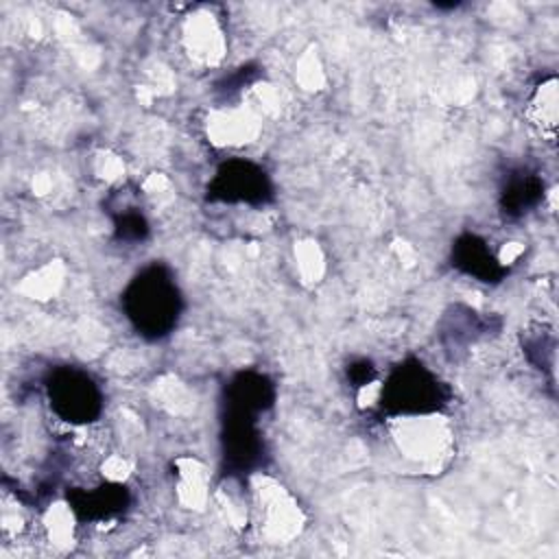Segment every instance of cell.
<instances>
[{
	"label": "cell",
	"mask_w": 559,
	"mask_h": 559,
	"mask_svg": "<svg viewBox=\"0 0 559 559\" xmlns=\"http://www.w3.org/2000/svg\"><path fill=\"white\" fill-rule=\"evenodd\" d=\"M229 413V411H227ZM253 417L229 413L225 424V437H223V452L225 461L234 472H249L260 463L262 454V441L260 432L253 426Z\"/></svg>",
	"instance_id": "5b68a950"
},
{
	"label": "cell",
	"mask_w": 559,
	"mask_h": 559,
	"mask_svg": "<svg viewBox=\"0 0 559 559\" xmlns=\"http://www.w3.org/2000/svg\"><path fill=\"white\" fill-rule=\"evenodd\" d=\"M127 489L120 485H105L94 491L72 493V507L81 518L105 520L120 513L127 507Z\"/></svg>",
	"instance_id": "ba28073f"
},
{
	"label": "cell",
	"mask_w": 559,
	"mask_h": 559,
	"mask_svg": "<svg viewBox=\"0 0 559 559\" xmlns=\"http://www.w3.org/2000/svg\"><path fill=\"white\" fill-rule=\"evenodd\" d=\"M207 197L225 203H262L271 197V183L260 166L231 159L216 170L207 186Z\"/></svg>",
	"instance_id": "277c9868"
},
{
	"label": "cell",
	"mask_w": 559,
	"mask_h": 559,
	"mask_svg": "<svg viewBox=\"0 0 559 559\" xmlns=\"http://www.w3.org/2000/svg\"><path fill=\"white\" fill-rule=\"evenodd\" d=\"M347 373H349L352 382H356V386H362V384L371 382V380H373V376H376V371H373L371 362H367V360L354 362V365L349 367V371H347Z\"/></svg>",
	"instance_id": "8fae6325"
},
{
	"label": "cell",
	"mask_w": 559,
	"mask_h": 559,
	"mask_svg": "<svg viewBox=\"0 0 559 559\" xmlns=\"http://www.w3.org/2000/svg\"><path fill=\"white\" fill-rule=\"evenodd\" d=\"M52 413L70 424L94 421L100 413V391L94 380L79 369H57L48 384Z\"/></svg>",
	"instance_id": "3957f363"
},
{
	"label": "cell",
	"mask_w": 559,
	"mask_h": 559,
	"mask_svg": "<svg viewBox=\"0 0 559 559\" xmlns=\"http://www.w3.org/2000/svg\"><path fill=\"white\" fill-rule=\"evenodd\" d=\"M273 384L255 371H242L234 378L227 391V411L255 417L273 404Z\"/></svg>",
	"instance_id": "52a82bcc"
},
{
	"label": "cell",
	"mask_w": 559,
	"mask_h": 559,
	"mask_svg": "<svg viewBox=\"0 0 559 559\" xmlns=\"http://www.w3.org/2000/svg\"><path fill=\"white\" fill-rule=\"evenodd\" d=\"M448 402V391L439 378L419 360L397 365L382 386V408L393 415L435 413Z\"/></svg>",
	"instance_id": "7a4b0ae2"
},
{
	"label": "cell",
	"mask_w": 559,
	"mask_h": 559,
	"mask_svg": "<svg viewBox=\"0 0 559 559\" xmlns=\"http://www.w3.org/2000/svg\"><path fill=\"white\" fill-rule=\"evenodd\" d=\"M544 197V181L533 173H518L509 177L500 194V207L507 216H522L531 212Z\"/></svg>",
	"instance_id": "9c48e42d"
},
{
	"label": "cell",
	"mask_w": 559,
	"mask_h": 559,
	"mask_svg": "<svg viewBox=\"0 0 559 559\" xmlns=\"http://www.w3.org/2000/svg\"><path fill=\"white\" fill-rule=\"evenodd\" d=\"M116 234L124 240H142L146 234V221L140 212H120L116 216Z\"/></svg>",
	"instance_id": "30bf717a"
},
{
	"label": "cell",
	"mask_w": 559,
	"mask_h": 559,
	"mask_svg": "<svg viewBox=\"0 0 559 559\" xmlns=\"http://www.w3.org/2000/svg\"><path fill=\"white\" fill-rule=\"evenodd\" d=\"M452 264L478 282H498L507 269L489 251L487 242L474 234H463L452 247Z\"/></svg>",
	"instance_id": "8992f818"
},
{
	"label": "cell",
	"mask_w": 559,
	"mask_h": 559,
	"mask_svg": "<svg viewBox=\"0 0 559 559\" xmlns=\"http://www.w3.org/2000/svg\"><path fill=\"white\" fill-rule=\"evenodd\" d=\"M122 306L133 328L148 338L168 334L181 310L179 288L166 266L153 264L138 273L122 295Z\"/></svg>",
	"instance_id": "6da1fadb"
}]
</instances>
